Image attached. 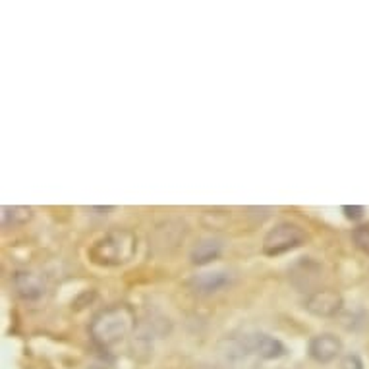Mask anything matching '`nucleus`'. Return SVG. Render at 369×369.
Returning a JSON list of instances; mask_svg holds the SVG:
<instances>
[{
    "label": "nucleus",
    "mask_w": 369,
    "mask_h": 369,
    "mask_svg": "<svg viewBox=\"0 0 369 369\" xmlns=\"http://www.w3.org/2000/svg\"><path fill=\"white\" fill-rule=\"evenodd\" d=\"M136 327V314L130 306L117 304L99 311L89 325V335L97 346L101 348H114L130 335Z\"/></svg>",
    "instance_id": "1"
},
{
    "label": "nucleus",
    "mask_w": 369,
    "mask_h": 369,
    "mask_svg": "<svg viewBox=\"0 0 369 369\" xmlns=\"http://www.w3.org/2000/svg\"><path fill=\"white\" fill-rule=\"evenodd\" d=\"M136 252V234L126 230V228H118V230H110V232L105 234L103 238L93 242V246L89 247L87 257L91 263L99 267H120L132 261Z\"/></svg>",
    "instance_id": "2"
},
{
    "label": "nucleus",
    "mask_w": 369,
    "mask_h": 369,
    "mask_svg": "<svg viewBox=\"0 0 369 369\" xmlns=\"http://www.w3.org/2000/svg\"><path fill=\"white\" fill-rule=\"evenodd\" d=\"M306 242V234L298 225L292 223H281L271 228L263 238V253L269 257H277L282 253H288L300 247Z\"/></svg>",
    "instance_id": "3"
},
{
    "label": "nucleus",
    "mask_w": 369,
    "mask_h": 369,
    "mask_svg": "<svg viewBox=\"0 0 369 369\" xmlns=\"http://www.w3.org/2000/svg\"><path fill=\"white\" fill-rule=\"evenodd\" d=\"M342 306H344L342 296L331 288L315 290L306 298V304H304L306 311L315 315V317H335L342 309Z\"/></svg>",
    "instance_id": "4"
},
{
    "label": "nucleus",
    "mask_w": 369,
    "mask_h": 369,
    "mask_svg": "<svg viewBox=\"0 0 369 369\" xmlns=\"http://www.w3.org/2000/svg\"><path fill=\"white\" fill-rule=\"evenodd\" d=\"M309 358L317 363H331L342 354V341L333 333L315 335L308 344Z\"/></svg>",
    "instance_id": "5"
},
{
    "label": "nucleus",
    "mask_w": 369,
    "mask_h": 369,
    "mask_svg": "<svg viewBox=\"0 0 369 369\" xmlns=\"http://www.w3.org/2000/svg\"><path fill=\"white\" fill-rule=\"evenodd\" d=\"M186 225L180 220H166L159 225L153 234V247L159 253H171L180 246V242L186 238Z\"/></svg>",
    "instance_id": "6"
},
{
    "label": "nucleus",
    "mask_w": 369,
    "mask_h": 369,
    "mask_svg": "<svg viewBox=\"0 0 369 369\" xmlns=\"http://www.w3.org/2000/svg\"><path fill=\"white\" fill-rule=\"evenodd\" d=\"M244 350H247V354L253 352V354L260 355L263 360H277V358H281L287 352L284 344L279 338L265 335V333L246 336L244 338Z\"/></svg>",
    "instance_id": "7"
},
{
    "label": "nucleus",
    "mask_w": 369,
    "mask_h": 369,
    "mask_svg": "<svg viewBox=\"0 0 369 369\" xmlns=\"http://www.w3.org/2000/svg\"><path fill=\"white\" fill-rule=\"evenodd\" d=\"M14 288L20 298L23 300H39L45 290H47V282L39 273L33 271H20L14 274Z\"/></svg>",
    "instance_id": "8"
},
{
    "label": "nucleus",
    "mask_w": 369,
    "mask_h": 369,
    "mask_svg": "<svg viewBox=\"0 0 369 369\" xmlns=\"http://www.w3.org/2000/svg\"><path fill=\"white\" fill-rule=\"evenodd\" d=\"M230 282V274L228 271L217 269V271H205V273H198L190 281V287L199 292V294H215Z\"/></svg>",
    "instance_id": "9"
},
{
    "label": "nucleus",
    "mask_w": 369,
    "mask_h": 369,
    "mask_svg": "<svg viewBox=\"0 0 369 369\" xmlns=\"http://www.w3.org/2000/svg\"><path fill=\"white\" fill-rule=\"evenodd\" d=\"M223 247H225V244L219 238L199 240L198 244L192 247V252H190V261L198 267L209 265L215 260H219L220 253H223Z\"/></svg>",
    "instance_id": "10"
},
{
    "label": "nucleus",
    "mask_w": 369,
    "mask_h": 369,
    "mask_svg": "<svg viewBox=\"0 0 369 369\" xmlns=\"http://www.w3.org/2000/svg\"><path fill=\"white\" fill-rule=\"evenodd\" d=\"M33 207L28 205H2L0 207V223L2 228H18L28 225L33 219Z\"/></svg>",
    "instance_id": "11"
},
{
    "label": "nucleus",
    "mask_w": 369,
    "mask_h": 369,
    "mask_svg": "<svg viewBox=\"0 0 369 369\" xmlns=\"http://www.w3.org/2000/svg\"><path fill=\"white\" fill-rule=\"evenodd\" d=\"M352 240H354L355 246L369 255V226H358V228H354Z\"/></svg>",
    "instance_id": "12"
},
{
    "label": "nucleus",
    "mask_w": 369,
    "mask_h": 369,
    "mask_svg": "<svg viewBox=\"0 0 369 369\" xmlns=\"http://www.w3.org/2000/svg\"><path fill=\"white\" fill-rule=\"evenodd\" d=\"M341 369H363L362 358L358 354H346L342 355Z\"/></svg>",
    "instance_id": "13"
},
{
    "label": "nucleus",
    "mask_w": 369,
    "mask_h": 369,
    "mask_svg": "<svg viewBox=\"0 0 369 369\" xmlns=\"http://www.w3.org/2000/svg\"><path fill=\"white\" fill-rule=\"evenodd\" d=\"M363 209L362 205H342V213H344V217L346 219H352V220H358L363 217Z\"/></svg>",
    "instance_id": "14"
},
{
    "label": "nucleus",
    "mask_w": 369,
    "mask_h": 369,
    "mask_svg": "<svg viewBox=\"0 0 369 369\" xmlns=\"http://www.w3.org/2000/svg\"><path fill=\"white\" fill-rule=\"evenodd\" d=\"M117 207H89V211H99V213H109V211H114Z\"/></svg>",
    "instance_id": "15"
},
{
    "label": "nucleus",
    "mask_w": 369,
    "mask_h": 369,
    "mask_svg": "<svg viewBox=\"0 0 369 369\" xmlns=\"http://www.w3.org/2000/svg\"><path fill=\"white\" fill-rule=\"evenodd\" d=\"M89 369H103V368H89Z\"/></svg>",
    "instance_id": "16"
}]
</instances>
